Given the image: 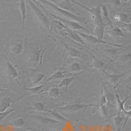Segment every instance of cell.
<instances>
[{"label": "cell", "mask_w": 131, "mask_h": 131, "mask_svg": "<svg viewBox=\"0 0 131 131\" xmlns=\"http://www.w3.org/2000/svg\"><path fill=\"white\" fill-rule=\"evenodd\" d=\"M41 2L45 4V5L48 6L50 9H52L53 11L52 12H55L57 13L60 14L61 17H65L66 19H70V20H73L74 21H76L78 23H86L87 22V19L85 17L78 16L75 14H73L69 11L64 10L59 6H57L55 4L50 2V1H41Z\"/></svg>", "instance_id": "obj_1"}, {"label": "cell", "mask_w": 131, "mask_h": 131, "mask_svg": "<svg viewBox=\"0 0 131 131\" xmlns=\"http://www.w3.org/2000/svg\"><path fill=\"white\" fill-rule=\"evenodd\" d=\"M71 2L88 11L90 14L91 18L93 19L94 22L96 25V26H100V25H104L103 23L102 16H101V3H99L96 6L93 7L92 8H89L87 7V6L83 5L73 0V1H71Z\"/></svg>", "instance_id": "obj_2"}, {"label": "cell", "mask_w": 131, "mask_h": 131, "mask_svg": "<svg viewBox=\"0 0 131 131\" xmlns=\"http://www.w3.org/2000/svg\"><path fill=\"white\" fill-rule=\"evenodd\" d=\"M49 14L51 16L53 17L55 19H57L58 20L60 21V22L62 23L63 25H66V27L68 28L69 29H71L74 31H78L79 30H85L87 32H91V31L87 29L86 27H84L83 26L80 25L79 23H78L74 21H72L70 19H68L63 17L59 16L54 13H52L49 11Z\"/></svg>", "instance_id": "obj_3"}, {"label": "cell", "mask_w": 131, "mask_h": 131, "mask_svg": "<svg viewBox=\"0 0 131 131\" xmlns=\"http://www.w3.org/2000/svg\"><path fill=\"white\" fill-rule=\"evenodd\" d=\"M29 4L31 6L33 13L36 17L38 21L40 22L47 29H50V21L47 17L46 16L43 12L36 6L34 3L31 1H28Z\"/></svg>", "instance_id": "obj_4"}, {"label": "cell", "mask_w": 131, "mask_h": 131, "mask_svg": "<svg viewBox=\"0 0 131 131\" xmlns=\"http://www.w3.org/2000/svg\"><path fill=\"white\" fill-rule=\"evenodd\" d=\"M97 105L95 104H68L63 107L58 108L54 110L60 112H77L83 109H86L91 106H97Z\"/></svg>", "instance_id": "obj_5"}, {"label": "cell", "mask_w": 131, "mask_h": 131, "mask_svg": "<svg viewBox=\"0 0 131 131\" xmlns=\"http://www.w3.org/2000/svg\"><path fill=\"white\" fill-rule=\"evenodd\" d=\"M81 37H82V38L84 39L85 41H86L88 43H90V44H100V43H103V44H109L110 45H113L115 46H117V47H123L121 45H117L116 44H112L108 42H106L104 41L103 40H100L99 39L97 38L95 36H93L92 35H89V34H87L83 33L79 31H75Z\"/></svg>", "instance_id": "obj_6"}, {"label": "cell", "mask_w": 131, "mask_h": 131, "mask_svg": "<svg viewBox=\"0 0 131 131\" xmlns=\"http://www.w3.org/2000/svg\"><path fill=\"white\" fill-rule=\"evenodd\" d=\"M33 117L37 119L40 122L45 125H55L62 123V122L55 119L54 118H53L41 114H36L35 115H33Z\"/></svg>", "instance_id": "obj_7"}, {"label": "cell", "mask_w": 131, "mask_h": 131, "mask_svg": "<svg viewBox=\"0 0 131 131\" xmlns=\"http://www.w3.org/2000/svg\"><path fill=\"white\" fill-rule=\"evenodd\" d=\"M101 16L103 20V23L105 26H109L112 27L113 24L112 21L110 20L109 16V9L107 6L101 3Z\"/></svg>", "instance_id": "obj_8"}, {"label": "cell", "mask_w": 131, "mask_h": 131, "mask_svg": "<svg viewBox=\"0 0 131 131\" xmlns=\"http://www.w3.org/2000/svg\"><path fill=\"white\" fill-rule=\"evenodd\" d=\"M57 6H59L60 8L66 10L67 11H69L73 14H75L77 15L80 16V14L79 13H78L77 11L73 7L72 5H71V2L70 1H60L59 2Z\"/></svg>", "instance_id": "obj_9"}, {"label": "cell", "mask_w": 131, "mask_h": 131, "mask_svg": "<svg viewBox=\"0 0 131 131\" xmlns=\"http://www.w3.org/2000/svg\"><path fill=\"white\" fill-rule=\"evenodd\" d=\"M14 102L15 101L13 99L7 96L3 100L0 104V113L6 112V110L10 108Z\"/></svg>", "instance_id": "obj_10"}, {"label": "cell", "mask_w": 131, "mask_h": 131, "mask_svg": "<svg viewBox=\"0 0 131 131\" xmlns=\"http://www.w3.org/2000/svg\"><path fill=\"white\" fill-rule=\"evenodd\" d=\"M17 6L21 12L22 18V29L23 31H24L25 29V19H26V6H25V1L23 0L20 1L17 4Z\"/></svg>", "instance_id": "obj_11"}, {"label": "cell", "mask_w": 131, "mask_h": 131, "mask_svg": "<svg viewBox=\"0 0 131 131\" xmlns=\"http://www.w3.org/2000/svg\"><path fill=\"white\" fill-rule=\"evenodd\" d=\"M116 98L117 100V105H118V112L120 113L121 112H123L124 113H125L127 115H129V116H130V112H127L124 109V104L126 102L127 100H128V99L131 96V94H130L129 95H128V96L127 97L123 100V101H121V99L119 97V96L118 95H116Z\"/></svg>", "instance_id": "obj_12"}, {"label": "cell", "mask_w": 131, "mask_h": 131, "mask_svg": "<svg viewBox=\"0 0 131 131\" xmlns=\"http://www.w3.org/2000/svg\"><path fill=\"white\" fill-rule=\"evenodd\" d=\"M68 74L67 71H58L55 72L52 75L46 79V82H49L52 80H55L56 79H59L62 77H66Z\"/></svg>", "instance_id": "obj_13"}, {"label": "cell", "mask_w": 131, "mask_h": 131, "mask_svg": "<svg viewBox=\"0 0 131 131\" xmlns=\"http://www.w3.org/2000/svg\"><path fill=\"white\" fill-rule=\"evenodd\" d=\"M64 27V29L67 31V32L68 33V34L70 36L71 38L73 39L75 41L81 44H85V42H84V41L82 39V38L80 37V36L75 31L71 30V29H69L68 28L66 27L65 26Z\"/></svg>", "instance_id": "obj_14"}, {"label": "cell", "mask_w": 131, "mask_h": 131, "mask_svg": "<svg viewBox=\"0 0 131 131\" xmlns=\"http://www.w3.org/2000/svg\"><path fill=\"white\" fill-rule=\"evenodd\" d=\"M64 45L69 56L72 58H80L81 57V53L78 50L67 45L65 44Z\"/></svg>", "instance_id": "obj_15"}, {"label": "cell", "mask_w": 131, "mask_h": 131, "mask_svg": "<svg viewBox=\"0 0 131 131\" xmlns=\"http://www.w3.org/2000/svg\"><path fill=\"white\" fill-rule=\"evenodd\" d=\"M6 65L7 69V73L8 75L11 77V78H16L18 76V72L15 68L8 60H7L6 61Z\"/></svg>", "instance_id": "obj_16"}, {"label": "cell", "mask_w": 131, "mask_h": 131, "mask_svg": "<svg viewBox=\"0 0 131 131\" xmlns=\"http://www.w3.org/2000/svg\"><path fill=\"white\" fill-rule=\"evenodd\" d=\"M76 79L75 77H66L62 79L60 82L59 83V86L60 87H64L65 88V92H66L68 87L71 84V83L73 82Z\"/></svg>", "instance_id": "obj_17"}, {"label": "cell", "mask_w": 131, "mask_h": 131, "mask_svg": "<svg viewBox=\"0 0 131 131\" xmlns=\"http://www.w3.org/2000/svg\"><path fill=\"white\" fill-rule=\"evenodd\" d=\"M41 49H35L32 52L29 60L33 63H38L40 59V57L41 56Z\"/></svg>", "instance_id": "obj_18"}, {"label": "cell", "mask_w": 131, "mask_h": 131, "mask_svg": "<svg viewBox=\"0 0 131 131\" xmlns=\"http://www.w3.org/2000/svg\"><path fill=\"white\" fill-rule=\"evenodd\" d=\"M49 113H50L51 115H52L54 118L55 119H57V120L60 121L61 122H68L69 120L65 117L64 116H62V115L60 114V113H59L58 111H56L55 110L52 111V110H49L48 112Z\"/></svg>", "instance_id": "obj_19"}, {"label": "cell", "mask_w": 131, "mask_h": 131, "mask_svg": "<svg viewBox=\"0 0 131 131\" xmlns=\"http://www.w3.org/2000/svg\"><path fill=\"white\" fill-rule=\"evenodd\" d=\"M28 110H34L38 112H48L49 110L47 109L46 107L45 104L41 102H38L36 103L33 104V107L31 108H30L27 109Z\"/></svg>", "instance_id": "obj_20"}, {"label": "cell", "mask_w": 131, "mask_h": 131, "mask_svg": "<svg viewBox=\"0 0 131 131\" xmlns=\"http://www.w3.org/2000/svg\"><path fill=\"white\" fill-rule=\"evenodd\" d=\"M105 28V26L104 25L96 26L94 31L95 35V36L100 40H103L102 39L104 37Z\"/></svg>", "instance_id": "obj_21"}, {"label": "cell", "mask_w": 131, "mask_h": 131, "mask_svg": "<svg viewBox=\"0 0 131 131\" xmlns=\"http://www.w3.org/2000/svg\"><path fill=\"white\" fill-rule=\"evenodd\" d=\"M24 49V42L21 41L19 43L14 45L12 48L11 51L14 54L16 55L20 54L22 53Z\"/></svg>", "instance_id": "obj_22"}, {"label": "cell", "mask_w": 131, "mask_h": 131, "mask_svg": "<svg viewBox=\"0 0 131 131\" xmlns=\"http://www.w3.org/2000/svg\"><path fill=\"white\" fill-rule=\"evenodd\" d=\"M91 55L92 56V65L93 67L96 69H101L103 68L105 65L104 62L95 55Z\"/></svg>", "instance_id": "obj_23"}, {"label": "cell", "mask_w": 131, "mask_h": 131, "mask_svg": "<svg viewBox=\"0 0 131 131\" xmlns=\"http://www.w3.org/2000/svg\"><path fill=\"white\" fill-rule=\"evenodd\" d=\"M105 73L108 75L110 78V80L111 81V83L113 84H116L117 82L118 81V80L120 79V78H121L122 77L124 76L126 74V73H122V74H108L106 72H105Z\"/></svg>", "instance_id": "obj_24"}, {"label": "cell", "mask_w": 131, "mask_h": 131, "mask_svg": "<svg viewBox=\"0 0 131 131\" xmlns=\"http://www.w3.org/2000/svg\"><path fill=\"white\" fill-rule=\"evenodd\" d=\"M81 70L80 65L77 62H74L71 64L69 67V71L71 72L79 71Z\"/></svg>", "instance_id": "obj_25"}, {"label": "cell", "mask_w": 131, "mask_h": 131, "mask_svg": "<svg viewBox=\"0 0 131 131\" xmlns=\"http://www.w3.org/2000/svg\"><path fill=\"white\" fill-rule=\"evenodd\" d=\"M44 86V84H41L40 85L37 86L35 87H34L33 88H27L26 90L29 91L30 92H31L33 93H37L39 92V91L43 89Z\"/></svg>", "instance_id": "obj_26"}, {"label": "cell", "mask_w": 131, "mask_h": 131, "mask_svg": "<svg viewBox=\"0 0 131 131\" xmlns=\"http://www.w3.org/2000/svg\"><path fill=\"white\" fill-rule=\"evenodd\" d=\"M12 125L16 126L17 127H21L22 126L25 125V122L23 118H20L17 119L16 120L13 121L12 122Z\"/></svg>", "instance_id": "obj_27"}, {"label": "cell", "mask_w": 131, "mask_h": 131, "mask_svg": "<svg viewBox=\"0 0 131 131\" xmlns=\"http://www.w3.org/2000/svg\"><path fill=\"white\" fill-rule=\"evenodd\" d=\"M45 76V75L43 73H42L37 74L36 75L34 78V80H33V85L38 84V83L43 79Z\"/></svg>", "instance_id": "obj_28"}, {"label": "cell", "mask_w": 131, "mask_h": 131, "mask_svg": "<svg viewBox=\"0 0 131 131\" xmlns=\"http://www.w3.org/2000/svg\"><path fill=\"white\" fill-rule=\"evenodd\" d=\"M122 121H123V118L121 116L120 113L118 112V114L115 117V124L117 127L118 130H119V126L121 124V123H122Z\"/></svg>", "instance_id": "obj_29"}, {"label": "cell", "mask_w": 131, "mask_h": 131, "mask_svg": "<svg viewBox=\"0 0 131 131\" xmlns=\"http://www.w3.org/2000/svg\"><path fill=\"white\" fill-rule=\"evenodd\" d=\"M60 94V93L59 90L56 88H52L50 91L49 96L50 97H57L59 96Z\"/></svg>", "instance_id": "obj_30"}, {"label": "cell", "mask_w": 131, "mask_h": 131, "mask_svg": "<svg viewBox=\"0 0 131 131\" xmlns=\"http://www.w3.org/2000/svg\"><path fill=\"white\" fill-rule=\"evenodd\" d=\"M14 112V110L12 109L6 111V112L0 113V122L3 120L7 115H10L11 113Z\"/></svg>", "instance_id": "obj_31"}, {"label": "cell", "mask_w": 131, "mask_h": 131, "mask_svg": "<svg viewBox=\"0 0 131 131\" xmlns=\"http://www.w3.org/2000/svg\"><path fill=\"white\" fill-rule=\"evenodd\" d=\"M100 113L102 116L104 117H107L108 111L105 105H100Z\"/></svg>", "instance_id": "obj_32"}, {"label": "cell", "mask_w": 131, "mask_h": 131, "mask_svg": "<svg viewBox=\"0 0 131 131\" xmlns=\"http://www.w3.org/2000/svg\"><path fill=\"white\" fill-rule=\"evenodd\" d=\"M108 102V98L106 95L103 92L101 96V100H100V105H105Z\"/></svg>", "instance_id": "obj_33"}, {"label": "cell", "mask_w": 131, "mask_h": 131, "mask_svg": "<svg viewBox=\"0 0 131 131\" xmlns=\"http://www.w3.org/2000/svg\"><path fill=\"white\" fill-rule=\"evenodd\" d=\"M113 33L115 35H119V36H124V34H123L122 31L118 28H114L113 29Z\"/></svg>", "instance_id": "obj_34"}, {"label": "cell", "mask_w": 131, "mask_h": 131, "mask_svg": "<svg viewBox=\"0 0 131 131\" xmlns=\"http://www.w3.org/2000/svg\"><path fill=\"white\" fill-rule=\"evenodd\" d=\"M127 15L125 14L120 13L118 15V19L120 20V21H125L127 19Z\"/></svg>", "instance_id": "obj_35"}, {"label": "cell", "mask_w": 131, "mask_h": 131, "mask_svg": "<svg viewBox=\"0 0 131 131\" xmlns=\"http://www.w3.org/2000/svg\"><path fill=\"white\" fill-rule=\"evenodd\" d=\"M10 90L8 89H0V93L2 92H9Z\"/></svg>", "instance_id": "obj_36"}, {"label": "cell", "mask_w": 131, "mask_h": 131, "mask_svg": "<svg viewBox=\"0 0 131 131\" xmlns=\"http://www.w3.org/2000/svg\"></svg>", "instance_id": "obj_37"}, {"label": "cell", "mask_w": 131, "mask_h": 131, "mask_svg": "<svg viewBox=\"0 0 131 131\" xmlns=\"http://www.w3.org/2000/svg\"></svg>", "instance_id": "obj_38"}]
</instances>
